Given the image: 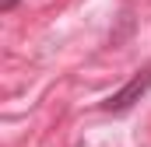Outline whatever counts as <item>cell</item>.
Segmentation results:
<instances>
[{
	"instance_id": "cell-1",
	"label": "cell",
	"mask_w": 151,
	"mask_h": 147,
	"mask_svg": "<svg viewBox=\"0 0 151 147\" xmlns=\"http://www.w3.org/2000/svg\"><path fill=\"white\" fill-rule=\"evenodd\" d=\"M148 88H151V70H137L119 91H113L106 102H102V112H116V116H123V112H130L144 95H148Z\"/></svg>"
},
{
	"instance_id": "cell-2",
	"label": "cell",
	"mask_w": 151,
	"mask_h": 147,
	"mask_svg": "<svg viewBox=\"0 0 151 147\" xmlns=\"http://www.w3.org/2000/svg\"><path fill=\"white\" fill-rule=\"evenodd\" d=\"M14 4H18V0H0V11H11Z\"/></svg>"
}]
</instances>
